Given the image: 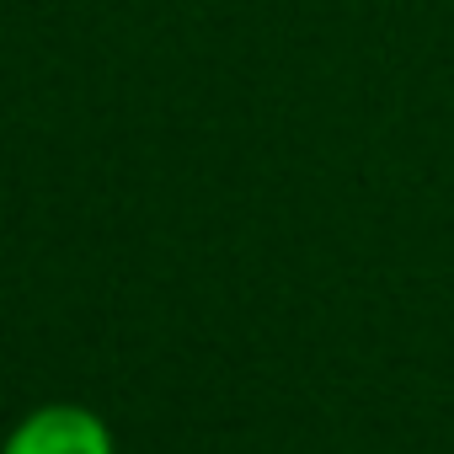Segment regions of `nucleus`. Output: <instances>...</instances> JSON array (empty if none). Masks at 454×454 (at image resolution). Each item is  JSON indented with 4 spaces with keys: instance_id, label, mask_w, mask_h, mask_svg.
<instances>
[{
    "instance_id": "obj_1",
    "label": "nucleus",
    "mask_w": 454,
    "mask_h": 454,
    "mask_svg": "<svg viewBox=\"0 0 454 454\" xmlns=\"http://www.w3.org/2000/svg\"><path fill=\"white\" fill-rule=\"evenodd\" d=\"M0 454H113V433L86 406H38L12 427Z\"/></svg>"
}]
</instances>
